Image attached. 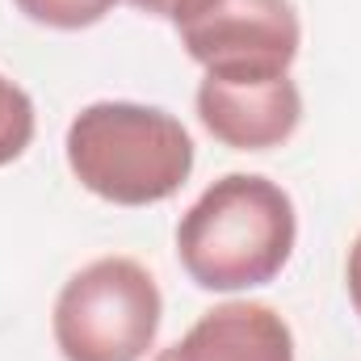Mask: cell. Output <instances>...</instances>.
<instances>
[{
    "label": "cell",
    "mask_w": 361,
    "mask_h": 361,
    "mask_svg": "<svg viewBox=\"0 0 361 361\" xmlns=\"http://www.w3.org/2000/svg\"><path fill=\"white\" fill-rule=\"evenodd\" d=\"M298 244L294 197L261 173H227L177 223V261L197 290L240 294L269 286Z\"/></svg>",
    "instance_id": "6da1fadb"
},
{
    "label": "cell",
    "mask_w": 361,
    "mask_h": 361,
    "mask_svg": "<svg viewBox=\"0 0 361 361\" xmlns=\"http://www.w3.org/2000/svg\"><path fill=\"white\" fill-rule=\"evenodd\" d=\"M80 189L109 206H160L193 173V139L177 114L143 101H92L63 135Z\"/></svg>",
    "instance_id": "7a4b0ae2"
},
{
    "label": "cell",
    "mask_w": 361,
    "mask_h": 361,
    "mask_svg": "<svg viewBox=\"0 0 361 361\" xmlns=\"http://www.w3.org/2000/svg\"><path fill=\"white\" fill-rule=\"evenodd\" d=\"M164 294L135 257H97L76 269L51 307L63 361H143L160 336Z\"/></svg>",
    "instance_id": "3957f363"
},
{
    "label": "cell",
    "mask_w": 361,
    "mask_h": 361,
    "mask_svg": "<svg viewBox=\"0 0 361 361\" xmlns=\"http://www.w3.org/2000/svg\"><path fill=\"white\" fill-rule=\"evenodd\" d=\"M169 25L210 76H281L302 47L294 0H177Z\"/></svg>",
    "instance_id": "277c9868"
},
{
    "label": "cell",
    "mask_w": 361,
    "mask_h": 361,
    "mask_svg": "<svg viewBox=\"0 0 361 361\" xmlns=\"http://www.w3.org/2000/svg\"><path fill=\"white\" fill-rule=\"evenodd\" d=\"M197 118L231 152H273L294 139L302 122V92L281 76H202L193 92Z\"/></svg>",
    "instance_id": "5b68a950"
},
{
    "label": "cell",
    "mask_w": 361,
    "mask_h": 361,
    "mask_svg": "<svg viewBox=\"0 0 361 361\" xmlns=\"http://www.w3.org/2000/svg\"><path fill=\"white\" fill-rule=\"evenodd\" d=\"M152 361H294V332L269 302L231 298L197 315L177 345Z\"/></svg>",
    "instance_id": "8992f818"
},
{
    "label": "cell",
    "mask_w": 361,
    "mask_h": 361,
    "mask_svg": "<svg viewBox=\"0 0 361 361\" xmlns=\"http://www.w3.org/2000/svg\"><path fill=\"white\" fill-rule=\"evenodd\" d=\"M34 130H38L34 97L0 72V169L25 156V147L34 143Z\"/></svg>",
    "instance_id": "52a82bcc"
},
{
    "label": "cell",
    "mask_w": 361,
    "mask_h": 361,
    "mask_svg": "<svg viewBox=\"0 0 361 361\" xmlns=\"http://www.w3.org/2000/svg\"><path fill=\"white\" fill-rule=\"evenodd\" d=\"M13 4L25 21L47 25V30H63V34L89 30L118 8V0H13Z\"/></svg>",
    "instance_id": "ba28073f"
},
{
    "label": "cell",
    "mask_w": 361,
    "mask_h": 361,
    "mask_svg": "<svg viewBox=\"0 0 361 361\" xmlns=\"http://www.w3.org/2000/svg\"><path fill=\"white\" fill-rule=\"evenodd\" d=\"M345 286H349V302H353V311L361 319V231L353 240V248H349V261H345Z\"/></svg>",
    "instance_id": "9c48e42d"
},
{
    "label": "cell",
    "mask_w": 361,
    "mask_h": 361,
    "mask_svg": "<svg viewBox=\"0 0 361 361\" xmlns=\"http://www.w3.org/2000/svg\"><path fill=\"white\" fill-rule=\"evenodd\" d=\"M126 4H130V8H139L143 17H164V21H169V13H173V4H177V0H126Z\"/></svg>",
    "instance_id": "30bf717a"
}]
</instances>
